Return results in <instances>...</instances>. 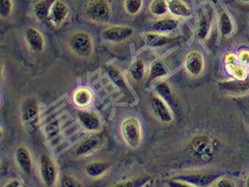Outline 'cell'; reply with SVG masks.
<instances>
[{
    "instance_id": "cell-17",
    "label": "cell",
    "mask_w": 249,
    "mask_h": 187,
    "mask_svg": "<svg viewBox=\"0 0 249 187\" xmlns=\"http://www.w3.org/2000/svg\"><path fill=\"white\" fill-rule=\"evenodd\" d=\"M70 7L64 0H55L51 6L49 20L51 25L60 27L63 25L70 16Z\"/></svg>"
},
{
    "instance_id": "cell-30",
    "label": "cell",
    "mask_w": 249,
    "mask_h": 187,
    "mask_svg": "<svg viewBox=\"0 0 249 187\" xmlns=\"http://www.w3.org/2000/svg\"><path fill=\"white\" fill-rule=\"evenodd\" d=\"M149 11L153 16L162 18L168 13V0H152L149 6Z\"/></svg>"
},
{
    "instance_id": "cell-40",
    "label": "cell",
    "mask_w": 249,
    "mask_h": 187,
    "mask_svg": "<svg viewBox=\"0 0 249 187\" xmlns=\"http://www.w3.org/2000/svg\"><path fill=\"white\" fill-rule=\"evenodd\" d=\"M240 2H245V3H249V0H239Z\"/></svg>"
},
{
    "instance_id": "cell-3",
    "label": "cell",
    "mask_w": 249,
    "mask_h": 187,
    "mask_svg": "<svg viewBox=\"0 0 249 187\" xmlns=\"http://www.w3.org/2000/svg\"><path fill=\"white\" fill-rule=\"evenodd\" d=\"M68 47L76 57L89 58L94 53V39L88 32L77 31L68 39Z\"/></svg>"
},
{
    "instance_id": "cell-6",
    "label": "cell",
    "mask_w": 249,
    "mask_h": 187,
    "mask_svg": "<svg viewBox=\"0 0 249 187\" xmlns=\"http://www.w3.org/2000/svg\"><path fill=\"white\" fill-rule=\"evenodd\" d=\"M78 124L87 134H101L104 129V123L100 116L93 109L78 110L76 112Z\"/></svg>"
},
{
    "instance_id": "cell-20",
    "label": "cell",
    "mask_w": 249,
    "mask_h": 187,
    "mask_svg": "<svg viewBox=\"0 0 249 187\" xmlns=\"http://www.w3.org/2000/svg\"><path fill=\"white\" fill-rule=\"evenodd\" d=\"M219 91L225 93L233 94V95H241L249 92V77L245 80H237L230 79L219 81L218 83Z\"/></svg>"
},
{
    "instance_id": "cell-4",
    "label": "cell",
    "mask_w": 249,
    "mask_h": 187,
    "mask_svg": "<svg viewBox=\"0 0 249 187\" xmlns=\"http://www.w3.org/2000/svg\"><path fill=\"white\" fill-rule=\"evenodd\" d=\"M38 172L39 179L47 187H54L59 182V168L51 155L43 153L39 158Z\"/></svg>"
},
{
    "instance_id": "cell-1",
    "label": "cell",
    "mask_w": 249,
    "mask_h": 187,
    "mask_svg": "<svg viewBox=\"0 0 249 187\" xmlns=\"http://www.w3.org/2000/svg\"><path fill=\"white\" fill-rule=\"evenodd\" d=\"M120 134L123 142L127 147L137 149L143 139V128L141 121L135 116L123 119L120 125Z\"/></svg>"
},
{
    "instance_id": "cell-41",
    "label": "cell",
    "mask_w": 249,
    "mask_h": 187,
    "mask_svg": "<svg viewBox=\"0 0 249 187\" xmlns=\"http://www.w3.org/2000/svg\"><path fill=\"white\" fill-rule=\"evenodd\" d=\"M246 68H247L248 70H249V63H248L247 65H246Z\"/></svg>"
},
{
    "instance_id": "cell-33",
    "label": "cell",
    "mask_w": 249,
    "mask_h": 187,
    "mask_svg": "<svg viewBox=\"0 0 249 187\" xmlns=\"http://www.w3.org/2000/svg\"><path fill=\"white\" fill-rule=\"evenodd\" d=\"M83 183L73 175H64L60 177L58 186L61 187H83Z\"/></svg>"
},
{
    "instance_id": "cell-16",
    "label": "cell",
    "mask_w": 249,
    "mask_h": 187,
    "mask_svg": "<svg viewBox=\"0 0 249 187\" xmlns=\"http://www.w3.org/2000/svg\"><path fill=\"white\" fill-rule=\"evenodd\" d=\"M15 160L17 167L23 175L29 176L33 173L34 163L33 155L25 145H20L15 152Z\"/></svg>"
},
{
    "instance_id": "cell-26",
    "label": "cell",
    "mask_w": 249,
    "mask_h": 187,
    "mask_svg": "<svg viewBox=\"0 0 249 187\" xmlns=\"http://www.w3.org/2000/svg\"><path fill=\"white\" fill-rule=\"evenodd\" d=\"M218 27L221 36L225 38L231 37L234 32V22L226 10H221L218 14Z\"/></svg>"
},
{
    "instance_id": "cell-14",
    "label": "cell",
    "mask_w": 249,
    "mask_h": 187,
    "mask_svg": "<svg viewBox=\"0 0 249 187\" xmlns=\"http://www.w3.org/2000/svg\"><path fill=\"white\" fill-rule=\"evenodd\" d=\"M169 71L160 61H152L148 69L147 75L145 76V85L147 88H153L160 82L167 79Z\"/></svg>"
},
{
    "instance_id": "cell-36",
    "label": "cell",
    "mask_w": 249,
    "mask_h": 187,
    "mask_svg": "<svg viewBox=\"0 0 249 187\" xmlns=\"http://www.w3.org/2000/svg\"><path fill=\"white\" fill-rule=\"evenodd\" d=\"M66 134H64V133H61V134L52 138L51 140H48L49 141V142H48V146H49L51 149H53L54 147L58 146V145L63 143L64 141L66 140Z\"/></svg>"
},
{
    "instance_id": "cell-12",
    "label": "cell",
    "mask_w": 249,
    "mask_h": 187,
    "mask_svg": "<svg viewBox=\"0 0 249 187\" xmlns=\"http://www.w3.org/2000/svg\"><path fill=\"white\" fill-rule=\"evenodd\" d=\"M134 34V29L128 25H112L103 29L101 37L109 43H121L127 40Z\"/></svg>"
},
{
    "instance_id": "cell-7",
    "label": "cell",
    "mask_w": 249,
    "mask_h": 187,
    "mask_svg": "<svg viewBox=\"0 0 249 187\" xmlns=\"http://www.w3.org/2000/svg\"><path fill=\"white\" fill-rule=\"evenodd\" d=\"M96 101V94L88 85H79L74 88L70 94V102L77 110L91 109Z\"/></svg>"
},
{
    "instance_id": "cell-2",
    "label": "cell",
    "mask_w": 249,
    "mask_h": 187,
    "mask_svg": "<svg viewBox=\"0 0 249 187\" xmlns=\"http://www.w3.org/2000/svg\"><path fill=\"white\" fill-rule=\"evenodd\" d=\"M216 151V145L209 136L201 134L193 138L188 146V153L191 158L200 163L213 160Z\"/></svg>"
},
{
    "instance_id": "cell-37",
    "label": "cell",
    "mask_w": 249,
    "mask_h": 187,
    "mask_svg": "<svg viewBox=\"0 0 249 187\" xmlns=\"http://www.w3.org/2000/svg\"><path fill=\"white\" fill-rule=\"evenodd\" d=\"M237 56H238L240 62L246 67V65L249 63V50H241L239 51V53L237 54Z\"/></svg>"
},
{
    "instance_id": "cell-28",
    "label": "cell",
    "mask_w": 249,
    "mask_h": 187,
    "mask_svg": "<svg viewBox=\"0 0 249 187\" xmlns=\"http://www.w3.org/2000/svg\"><path fill=\"white\" fill-rule=\"evenodd\" d=\"M55 0H38L33 6V13L35 19L41 22L49 20L51 6Z\"/></svg>"
},
{
    "instance_id": "cell-38",
    "label": "cell",
    "mask_w": 249,
    "mask_h": 187,
    "mask_svg": "<svg viewBox=\"0 0 249 187\" xmlns=\"http://www.w3.org/2000/svg\"><path fill=\"white\" fill-rule=\"evenodd\" d=\"M22 186V180L20 178L15 177L9 179L8 181L5 183L3 187H20Z\"/></svg>"
},
{
    "instance_id": "cell-21",
    "label": "cell",
    "mask_w": 249,
    "mask_h": 187,
    "mask_svg": "<svg viewBox=\"0 0 249 187\" xmlns=\"http://www.w3.org/2000/svg\"><path fill=\"white\" fill-rule=\"evenodd\" d=\"M150 63L145 61L141 56L135 57L129 65L127 71L129 78L135 83L145 80Z\"/></svg>"
},
{
    "instance_id": "cell-32",
    "label": "cell",
    "mask_w": 249,
    "mask_h": 187,
    "mask_svg": "<svg viewBox=\"0 0 249 187\" xmlns=\"http://www.w3.org/2000/svg\"><path fill=\"white\" fill-rule=\"evenodd\" d=\"M149 178L142 176V177L131 178V179L117 182L112 187H143L147 184Z\"/></svg>"
},
{
    "instance_id": "cell-35",
    "label": "cell",
    "mask_w": 249,
    "mask_h": 187,
    "mask_svg": "<svg viewBox=\"0 0 249 187\" xmlns=\"http://www.w3.org/2000/svg\"><path fill=\"white\" fill-rule=\"evenodd\" d=\"M211 186L217 187H236V183L230 178L218 177Z\"/></svg>"
},
{
    "instance_id": "cell-22",
    "label": "cell",
    "mask_w": 249,
    "mask_h": 187,
    "mask_svg": "<svg viewBox=\"0 0 249 187\" xmlns=\"http://www.w3.org/2000/svg\"><path fill=\"white\" fill-rule=\"evenodd\" d=\"M111 168V164L107 161L98 160L88 163L84 167V172L91 179H99L104 177Z\"/></svg>"
},
{
    "instance_id": "cell-8",
    "label": "cell",
    "mask_w": 249,
    "mask_h": 187,
    "mask_svg": "<svg viewBox=\"0 0 249 187\" xmlns=\"http://www.w3.org/2000/svg\"><path fill=\"white\" fill-rule=\"evenodd\" d=\"M103 138L100 134H87L74 146L72 153L76 157H87L96 153L102 147Z\"/></svg>"
},
{
    "instance_id": "cell-11",
    "label": "cell",
    "mask_w": 249,
    "mask_h": 187,
    "mask_svg": "<svg viewBox=\"0 0 249 187\" xmlns=\"http://www.w3.org/2000/svg\"><path fill=\"white\" fill-rule=\"evenodd\" d=\"M183 68L186 74L194 78L202 75L205 69V58L199 51H190L184 58Z\"/></svg>"
},
{
    "instance_id": "cell-18",
    "label": "cell",
    "mask_w": 249,
    "mask_h": 187,
    "mask_svg": "<svg viewBox=\"0 0 249 187\" xmlns=\"http://www.w3.org/2000/svg\"><path fill=\"white\" fill-rule=\"evenodd\" d=\"M25 40L27 46L32 52L39 54L45 48V38L43 33L34 26H29L25 29Z\"/></svg>"
},
{
    "instance_id": "cell-25",
    "label": "cell",
    "mask_w": 249,
    "mask_h": 187,
    "mask_svg": "<svg viewBox=\"0 0 249 187\" xmlns=\"http://www.w3.org/2000/svg\"><path fill=\"white\" fill-rule=\"evenodd\" d=\"M213 29V23L209 15L206 13L200 10L197 16V20L195 24V32L199 39L206 40L209 39Z\"/></svg>"
},
{
    "instance_id": "cell-15",
    "label": "cell",
    "mask_w": 249,
    "mask_h": 187,
    "mask_svg": "<svg viewBox=\"0 0 249 187\" xmlns=\"http://www.w3.org/2000/svg\"><path fill=\"white\" fill-rule=\"evenodd\" d=\"M42 110L40 103L35 98H27L21 105L20 120L25 124L38 122Z\"/></svg>"
},
{
    "instance_id": "cell-13",
    "label": "cell",
    "mask_w": 249,
    "mask_h": 187,
    "mask_svg": "<svg viewBox=\"0 0 249 187\" xmlns=\"http://www.w3.org/2000/svg\"><path fill=\"white\" fill-rule=\"evenodd\" d=\"M219 176L213 171H195L183 173L175 178L182 179L190 183L193 187H206L213 184V182Z\"/></svg>"
},
{
    "instance_id": "cell-10",
    "label": "cell",
    "mask_w": 249,
    "mask_h": 187,
    "mask_svg": "<svg viewBox=\"0 0 249 187\" xmlns=\"http://www.w3.org/2000/svg\"><path fill=\"white\" fill-rule=\"evenodd\" d=\"M152 110L160 122L171 124L174 120V112L172 106L158 94L152 93L150 96Z\"/></svg>"
},
{
    "instance_id": "cell-23",
    "label": "cell",
    "mask_w": 249,
    "mask_h": 187,
    "mask_svg": "<svg viewBox=\"0 0 249 187\" xmlns=\"http://www.w3.org/2000/svg\"><path fill=\"white\" fill-rule=\"evenodd\" d=\"M178 25H179V19L171 15V16L162 17L154 20L152 23L151 29L152 30L158 33L170 34L178 29Z\"/></svg>"
},
{
    "instance_id": "cell-34",
    "label": "cell",
    "mask_w": 249,
    "mask_h": 187,
    "mask_svg": "<svg viewBox=\"0 0 249 187\" xmlns=\"http://www.w3.org/2000/svg\"><path fill=\"white\" fill-rule=\"evenodd\" d=\"M13 0H0V16L1 19H7L13 11Z\"/></svg>"
},
{
    "instance_id": "cell-39",
    "label": "cell",
    "mask_w": 249,
    "mask_h": 187,
    "mask_svg": "<svg viewBox=\"0 0 249 187\" xmlns=\"http://www.w3.org/2000/svg\"><path fill=\"white\" fill-rule=\"evenodd\" d=\"M245 187H249V172L246 177V180H245Z\"/></svg>"
},
{
    "instance_id": "cell-27",
    "label": "cell",
    "mask_w": 249,
    "mask_h": 187,
    "mask_svg": "<svg viewBox=\"0 0 249 187\" xmlns=\"http://www.w3.org/2000/svg\"><path fill=\"white\" fill-rule=\"evenodd\" d=\"M153 92L158 94L162 98L165 100L173 108L176 106V96L174 94L172 87L170 85L167 79L160 82L159 84H156L153 88Z\"/></svg>"
},
{
    "instance_id": "cell-19",
    "label": "cell",
    "mask_w": 249,
    "mask_h": 187,
    "mask_svg": "<svg viewBox=\"0 0 249 187\" xmlns=\"http://www.w3.org/2000/svg\"><path fill=\"white\" fill-rule=\"evenodd\" d=\"M69 121V116L66 112H63L56 118L43 125V132L45 134L47 140H51L61 133H63L64 131L66 130V127L70 126L67 124Z\"/></svg>"
},
{
    "instance_id": "cell-29",
    "label": "cell",
    "mask_w": 249,
    "mask_h": 187,
    "mask_svg": "<svg viewBox=\"0 0 249 187\" xmlns=\"http://www.w3.org/2000/svg\"><path fill=\"white\" fill-rule=\"evenodd\" d=\"M145 37L147 43L153 47H163L168 44L172 39V37H170L169 34L158 33L153 30L145 33Z\"/></svg>"
},
{
    "instance_id": "cell-42",
    "label": "cell",
    "mask_w": 249,
    "mask_h": 187,
    "mask_svg": "<svg viewBox=\"0 0 249 187\" xmlns=\"http://www.w3.org/2000/svg\"></svg>"
},
{
    "instance_id": "cell-9",
    "label": "cell",
    "mask_w": 249,
    "mask_h": 187,
    "mask_svg": "<svg viewBox=\"0 0 249 187\" xmlns=\"http://www.w3.org/2000/svg\"><path fill=\"white\" fill-rule=\"evenodd\" d=\"M223 64L226 74L231 79L245 80L249 77V71L240 62L237 54L227 53L225 55Z\"/></svg>"
},
{
    "instance_id": "cell-5",
    "label": "cell",
    "mask_w": 249,
    "mask_h": 187,
    "mask_svg": "<svg viewBox=\"0 0 249 187\" xmlns=\"http://www.w3.org/2000/svg\"><path fill=\"white\" fill-rule=\"evenodd\" d=\"M87 19L96 24H105L110 20L112 8L108 0H91L85 8Z\"/></svg>"
},
{
    "instance_id": "cell-31",
    "label": "cell",
    "mask_w": 249,
    "mask_h": 187,
    "mask_svg": "<svg viewBox=\"0 0 249 187\" xmlns=\"http://www.w3.org/2000/svg\"><path fill=\"white\" fill-rule=\"evenodd\" d=\"M124 7L127 15L136 16L142 9L143 0H124Z\"/></svg>"
},
{
    "instance_id": "cell-24",
    "label": "cell",
    "mask_w": 249,
    "mask_h": 187,
    "mask_svg": "<svg viewBox=\"0 0 249 187\" xmlns=\"http://www.w3.org/2000/svg\"><path fill=\"white\" fill-rule=\"evenodd\" d=\"M168 12L179 20H186L192 17V8L183 0H168Z\"/></svg>"
}]
</instances>
